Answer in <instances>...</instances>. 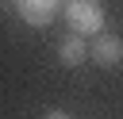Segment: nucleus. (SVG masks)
Returning <instances> with one entry per match:
<instances>
[{
  "label": "nucleus",
  "instance_id": "obj_1",
  "mask_svg": "<svg viewBox=\"0 0 123 119\" xmlns=\"http://www.w3.org/2000/svg\"><path fill=\"white\" fill-rule=\"evenodd\" d=\"M65 23L77 35H100V27H104L100 0H65Z\"/></svg>",
  "mask_w": 123,
  "mask_h": 119
},
{
  "label": "nucleus",
  "instance_id": "obj_2",
  "mask_svg": "<svg viewBox=\"0 0 123 119\" xmlns=\"http://www.w3.org/2000/svg\"><path fill=\"white\" fill-rule=\"evenodd\" d=\"M62 4H65V0H15L23 23H31V27H46V23L62 12Z\"/></svg>",
  "mask_w": 123,
  "mask_h": 119
},
{
  "label": "nucleus",
  "instance_id": "obj_3",
  "mask_svg": "<svg viewBox=\"0 0 123 119\" xmlns=\"http://www.w3.org/2000/svg\"><path fill=\"white\" fill-rule=\"evenodd\" d=\"M88 58L96 65H119L123 61V42L115 35H96V42L88 46Z\"/></svg>",
  "mask_w": 123,
  "mask_h": 119
},
{
  "label": "nucleus",
  "instance_id": "obj_4",
  "mask_svg": "<svg viewBox=\"0 0 123 119\" xmlns=\"http://www.w3.org/2000/svg\"><path fill=\"white\" fill-rule=\"evenodd\" d=\"M58 54H62V61H65V65H81V61L88 58V46H85V38H81V35H73V38H65V42H62V50H58Z\"/></svg>",
  "mask_w": 123,
  "mask_h": 119
},
{
  "label": "nucleus",
  "instance_id": "obj_5",
  "mask_svg": "<svg viewBox=\"0 0 123 119\" xmlns=\"http://www.w3.org/2000/svg\"><path fill=\"white\" fill-rule=\"evenodd\" d=\"M42 119H73V115H65V111H46Z\"/></svg>",
  "mask_w": 123,
  "mask_h": 119
}]
</instances>
